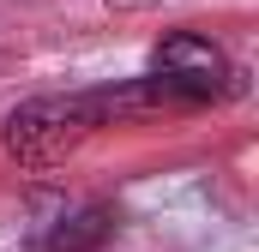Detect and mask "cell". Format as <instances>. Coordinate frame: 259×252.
I'll return each mask as SVG.
<instances>
[{
    "instance_id": "7a4b0ae2",
    "label": "cell",
    "mask_w": 259,
    "mask_h": 252,
    "mask_svg": "<svg viewBox=\"0 0 259 252\" xmlns=\"http://www.w3.org/2000/svg\"><path fill=\"white\" fill-rule=\"evenodd\" d=\"M151 78L169 90V102L175 108H199V102H217V96H229V60L193 36V30H175V36H163L157 42V54H151Z\"/></svg>"
},
{
    "instance_id": "6da1fadb",
    "label": "cell",
    "mask_w": 259,
    "mask_h": 252,
    "mask_svg": "<svg viewBox=\"0 0 259 252\" xmlns=\"http://www.w3.org/2000/svg\"><path fill=\"white\" fill-rule=\"evenodd\" d=\"M97 126H109L103 90H91V96H36V102L12 108V120H6V156H18L24 168H49V162L72 156Z\"/></svg>"
},
{
    "instance_id": "277c9868",
    "label": "cell",
    "mask_w": 259,
    "mask_h": 252,
    "mask_svg": "<svg viewBox=\"0 0 259 252\" xmlns=\"http://www.w3.org/2000/svg\"><path fill=\"white\" fill-rule=\"evenodd\" d=\"M121 6H139V0H121Z\"/></svg>"
},
{
    "instance_id": "3957f363",
    "label": "cell",
    "mask_w": 259,
    "mask_h": 252,
    "mask_svg": "<svg viewBox=\"0 0 259 252\" xmlns=\"http://www.w3.org/2000/svg\"><path fill=\"white\" fill-rule=\"evenodd\" d=\"M109 234H115V210L91 204V210H78V216H61L55 234L42 240V252H103Z\"/></svg>"
}]
</instances>
